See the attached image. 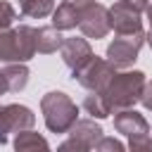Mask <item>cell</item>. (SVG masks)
Wrapping results in <instances>:
<instances>
[{
	"mask_svg": "<svg viewBox=\"0 0 152 152\" xmlns=\"http://www.w3.org/2000/svg\"><path fill=\"white\" fill-rule=\"evenodd\" d=\"M145 74L138 71V69H119L107 88L102 90V97L109 107V112H119V109H128V107H135V102H140V93H142V86H145Z\"/></svg>",
	"mask_w": 152,
	"mask_h": 152,
	"instance_id": "6da1fadb",
	"label": "cell"
},
{
	"mask_svg": "<svg viewBox=\"0 0 152 152\" xmlns=\"http://www.w3.org/2000/svg\"><path fill=\"white\" fill-rule=\"evenodd\" d=\"M119 69H114L104 57H97V55H93L81 69H76L71 76H74V81H78V86H83L86 90H90V93H102L104 88H107V83H109V78L116 74Z\"/></svg>",
	"mask_w": 152,
	"mask_h": 152,
	"instance_id": "5b68a950",
	"label": "cell"
},
{
	"mask_svg": "<svg viewBox=\"0 0 152 152\" xmlns=\"http://www.w3.org/2000/svg\"><path fill=\"white\" fill-rule=\"evenodd\" d=\"M78 28L86 38H104L112 28H109V10L100 2H90L81 10L78 14Z\"/></svg>",
	"mask_w": 152,
	"mask_h": 152,
	"instance_id": "ba28073f",
	"label": "cell"
},
{
	"mask_svg": "<svg viewBox=\"0 0 152 152\" xmlns=\"http://www.w3.org/2000/svg\"><path fill=\"white\" fill-rule=\"evenodd\" d=\"M128 150H133V152H145V150H152V135L131 138V140H128Z\"/></svg>",
	"mask_w": 152,
	"mask_h": 152,
	"instance_id": "ffe728a7",
	"label": "cell"
},
{
	"mask_svg": "<svg viewBox=\"0 0 152 152\" xmlns=\"http://www.w3.org/2000/svg\"><path fill=\"white\" fill-rule=\"evenodd\" d=\"M145 43H147V45H150V48H152V28H150V31H147V33H145Z\"/></svg>",
	"mask_w": 152,
	"mask_h": 152,
	"instance_id": "d4e9b609",
	"label": "cell"
},
{
	"mask_svg": "<svg viewBox=\"0 0 152 152\" xmlns=\"http://www.w3.org/2000/svg\"><path fill=\"white\" fill-rule=\"evenodd\" d=\"M33 124H36V114L26 104L12 102V104L0 107V145H5L12 133H19L24 128H33Z\"/></svg>",
	"mask_w": 152,
	"mask_h": 152,
	"instance_id": "8992f818",
	"label": "cell"
},
{
	"mask_svg": "<svg viewBox=\"0 0 152 152\" xmlns=\"http://www.w3.org/2000/svg\"><path fill=\"white\" fill-rule=\"evenodd\" d=\"M140 104H142L147 112H152V81H145L142 93H140Z\"/></svg>",
	"mask_w": 152,
	"mask_h": 152,
	"instance_id": "44dd1931",
	"label": "cell"
},
{
	"mask_svg": "<svg viewBox=\"0 0 152 152\" xmlns=\"http://www.w3.org/2000/svg\"><path fill=\"white\" fill-rule=\"evenodd\" d=\"M14 19H17V10H14L7 0H0V28L12 26Z\"/></svg>",
	"mask_w": 152,
	"mask_h": 152,
	"instance_id": "d6986e66",
	"label": "cell"
},
{
	"mask_svg": "<svg viewBox=\"0 0 152 152\" xmlns=\"http://www.w3.org/2000/svg\"><path fill=\"white\" fill-rule=\"evenodd\" d=\"M78 14H81V10L76 5H71L69 0H64L52 10V26L59 31H71L78 26Z\"/></svg>",
	"mask_w": 152,
	"mask_h": 152,
	"instance_id": "5bb4252c",
	"label": "cell"
},
{
	"mask_svg": "<svg viewBox=\"0 0 152 152\" xmlns=\"http://www.w3.org/2000/svg\"><path fill=\"white\" fill-rule=\"evenodd\" d=\"M69 138L59 145V150H76V152H88L95 147V142L104 135L102 126L95 124V119H76L74 126L66 131Z\"/></svg>",
	"mask_w": 152,
	"mask_h": 152,
	"instance_id": "52a82bcc",
	"label": "cell"
},
{
	"mask_svg": "<svg viewBox=\"0 0 152 152\" xmlns=\"http://www.w3.org/2000/svg\"><path fill=\"white\" fill-rule=\"evenodd\" d=\"M114 131L121 133V135H126L131 140V138L150 135V124H147V119L140 112H135L133 107H128V109L114 112Z\"/></svg>",
	"mask_w": 152,
	"mask_h": 152,
	"instance_id": "8fae6325",
	"label": "cell"
},
{
	"mask_svg": "<svg viewBox=\"0 0 152 152\" xmlns=\"http://www.w3.org/2000/svg\"><path fill=\"white\" fill-rule=\"evenodd\" d=\"M109 10V28L114 33H133L142 28V12L133 10L124 0H116Z\"/></svg>",
	"mask_w": 152,
	"mask_h": 152,
	"instance_id": "9c48e42d",
	"label": "cell"
},
{
	"mask_svg": "<svg viewBox=\"0 0 152 152\" xmlns=\"http://www.w3.org/2000/svg\"><path fill=\"white\" fill-rule=\"evenodd\" d=\"M40 112H43V119H45V126L50 133H66L74 121L78 119V107L76 102L62 93V90H50L40 97Z\"/></svg>",
	"mask_w": 152,
	"mask_h": 152,
	"instance_id": "7a4b0ae2",
	"label": "cell"
},
{
	"mask_svg": "<svg viewBox=\"0 0 152 152\" xmlns=\"http://www.w3.org/2000/svg\"><path fill=\"white\" fill-rule=\"evenodd\" d=\"M69 2H71V5H76L78 10H83L86 5H90V2H95V0H69Z\"/></svg>",
	"mask_w": 152,
	"mask_h": 152,
	"instance_id": "603a6c76",
	"label": "cell"
},
{
	"mask_svg": "<svg viewBox=\"0 0 152 152\" xmlns=\"http://www.w3.org/2000/svg\"><path fill=\"white\" fill-rule=\"evenodd\" d=\"M145 45V31H133V33H116V38L107 45L104 59L114 69H131L140 55V48Z\"/></svg>",
	"mask_w": 152,
	"mask_h": 152,
	"instance_id": "277c9868",
	"label": "cell"
},
{
	"mask_svg": "<svg viewBox=\"0 0 152 152\" xmlns=\"http://www.w3.org/2000/svg\"><path fill=\"white\" fill-rule=\"evenodd\" d=\"M59 57L62 62L69 66V71L74 74L76 69H81L90 57H93V48L86 38H78V36H71V38H64L62 45H59Z\"/></svg>",
	"mask_w": 152,
	"mask_h": 152,
	"instance_id": "30bf717a",
	"label": "cell"
},
{
	"mask_svg": "<svg viewBox=\"0 0 152 152\" xmlns=\"http://www.w3.org/2000/svg\"><path fill=\"white\" fill-rule=\"evenodd\" d=\"M145 17H147V21H150V28H152V2L145 7Z\"/></svg>",
	"mask_w": 152,
	"mask_h": 152,
	"instance_id": "cb8c5ba5",
	"label": "cell"
},
{
	"mask_svg": "<svg viewBox=\"0 0 152 152\" xmlns=\"http://www.w3.org/2000/svg\"><path fill=\"white\" fill-rule=\"evenodd\" d=\"M36 57V28L21 24L17 28H0V64L28 62Z\"/></svg>",
	"mask_w": 152,
	"mask_h": 152,
	"instance_id": "3957f363",
	"label": "cell"
},
{
	"mask_svg": "<svg viewBox=\"0 0 152 152\" xmlns=\"http://www.w3.org/2000/svg\"><path fill=\"white\" fill-rule=\"evenodd\" d=\"M28 66L26 62H10L0 69V97L10 93H21L28 86Z\"/></svg>",
	"mask_w": 152,
	"mask_h": 152,
	"instance_id": "7c38bea8",
	"label": "cell"
},
{
	"mask_svg": "<svg viewBox=\"0 0 152 152\" xmlns=\"http://www.w3.org/2000/svg\"><path fill=\"white\" fill-rule=\"evenodd\" d=\"M14 150L17 152H28V150H50V145H48V140L43 138V135H38L36 131H31V128H24V131H19L17 135H14Z\"/></svg>",
	"mask_w": 152,
	"mask_h": 152,
	"instance_id": "9a60e30c",
	"label": "cell"
},
{
	"mask_svg": "<svg viewBox=\"0 0 152 152\" xmlns=\"http://www.w3.org/2000/svg\"><path fill=\"white\" fill-rule=\"evenodd\" d=\"M124 142L121 140H116V138H107V135H102L97 142H95V152H124Z\"/></svg>",
	"mask_w": 152,
	"mask_h": 152,
	"instance_id": "ac0fdd59",
	"label": "cell"
},
{
	"mask_svg": "<svg viewBox=\"0 0 152 152\" xmlns=\"http://www.w3.org/2000/svg\"><path fill=\"white\" fill-rule=\"evenodd\" d=\"M83 109H86V114H90L93 119H107V116L112 114L109 107H107V102H104V97H102V93H90V95H86Z\"/></svg>",
	"mask_w": 152,
	"mask_h": 152,
	"instance_id": "e0dca14e",
	"label": "cell"
},
{
	"mask_svg": "<svg viewBox=\"0 0 152 152\" xmlns=\"http://www.w3.org/2000/svg\"><path fill=\"white\" fill-rule=\"evenodd\" d=\"M126 5H131L133 10H138V12H145V7L150 5V0H124Z\"/></svg>",
	"mask_w": 152,
	"mask_h": 152,
	"instance_id": "7402d4cb",
	"label": "cell"
},
{
	"mask_svg": "<svg viewBox=\"0 0 152 152\" xmlns=\"http://www.w3.org/2000/svg\"><path fill=\"white\" fill-rule=\"evenodd\" d=\"M62 40H64L62 31L55 28L52 24L36 28V52H40V55H52V52H57L59 45H62Z\"/></svg>",
	"mask_w": 152,
	"mask_h": 152,
	"instance_id": "4fadbf2b",
	"label": "cell"
},
{
	"mask_svg": "<svg viewBox=\"0 0 152 152\" xmlns=\"http://www.w3.org/2000/svg\"><path fill=\"white\" fill-rule=\"evenodd\" d=\"M55 10V0H19V12L31 19H45Z\"/></svg>",
	"mask_w": 152,
	"mask_h": 152,
	"instance_id": "2e32d148",
	"label": "cell"
}]
</instances>
